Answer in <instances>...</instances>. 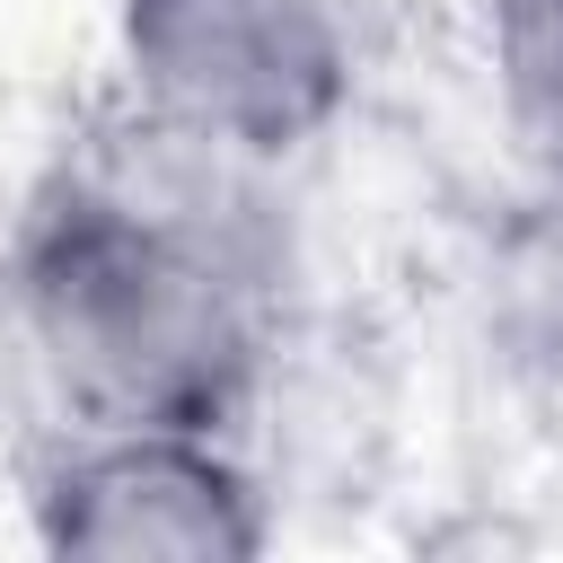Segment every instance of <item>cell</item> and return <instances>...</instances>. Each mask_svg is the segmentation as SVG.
I'll use <instances>...</instances> for the list:
<instances>
[{
    "label": "cell",
    "mask_w": 563,
    "mask_h": 563,
    "mask_svg": "<svg viewBox=\"0 0 563 563\" xmlns=\"http://www.w3.org/2000/svg\"><path fill=\"white\" fill-rule=\"evenodd\" d=\"M273 176L106 88L0 246L9 325L62 422L246 431L282 361L290 290Z\"/></svg>",
    "instance_id": "cell-1"
},
{
    "label": "cell",
    "mask_w": 563,
    "mask_h": 563,
    "mask_svg": "<svg viewBox=\"0 0 563 563\" xmlns=\"http://www.w3.org/2000/svg\"><path fill=\"white\" fill-rule=\"evenodd\" d=\"M106 53L123 106L255 167L308 158L361 88L343 0H114Z\"/></svg>",
    "instance_id": "cell-2"
},
{
    "label": "cell",
    "mask_w": 563,
    "mask_h": 563,
    "mask_svg": "<svg viewBox=\"0 0 563 563\" xmlns=\"http://www.w3.org/2000/svg\"><path fill=\"white\" fill-rule=\"evenodd\" d=\"M18 501L35 545L79 563H246L273 545V493L238 431L53 422Z\"/></svg>",
    "instance_id": "cell-3"
},
{
    "label": "cell",
    "mask_w": 563,
    "mask_h": 563,
    "mask_svg": "<svg viewBox=\"0 0 563 563\" xmlns=\"http://www.w3.org/2000/svg\"><path fill=\"white\" fill-rule=\"evenodd\" d=\"M475 70L501 132L563 176V0H475Z\"/></svg>",
    "instance_id": "cell-4"
}]
</instances>
